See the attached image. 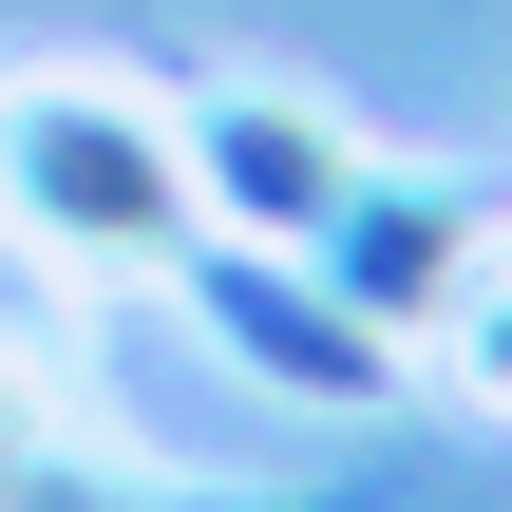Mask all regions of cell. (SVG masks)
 Here are the masks:
<instances>
[{"mask_svg":"<svg viewBox=\"0 0 512 512\" xmlns=\"http://www.w3.org/2000/svg\"><path fill=\"white\" fill-rule=\"evenodd\" d=\"M0 209L76 266H152V247H190V152L95 76H38V95H0Z\"/></svg>","mask_w":512,"mask_h":512,"instance_id":"6da1fadb","label":"cell"},{"mask_svg":"<svg viewBox=\"0 0 512 512\" xmlns=\"http://www.w3.org/2000/svg\"><path fill=\"white\" fill-rule=\"evenodd\" d=\"M190 171H209V190H228V228H266V247H323V228H342V190H361V152H342L323 114H285V95H209Z\"/></svg>","mask_w":512,"mask_h":512,"instance_id":"7a4b0ae2","label":"cell"}]
</instances>
